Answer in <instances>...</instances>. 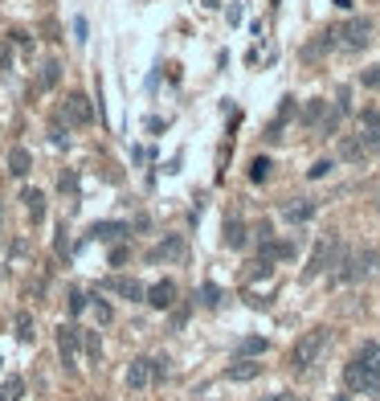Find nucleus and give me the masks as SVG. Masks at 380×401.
Wrapping results in <instances>:
<instances>
[{
  "label": "nucleus",
  "mask_w": 380,
  "mask_h": 401,
  "mask_svg": "<svg viewBox=\"0 0 380 401\" xmlns=\"http://www.w3.org/2000/svg\"><path fill=\"white\" fill-rule=\"evenodd\" d=\"M327 340H332V332H327V328H311V332H307V336H302V340L295 344V353H291V364H295L298 373H302V368H311L315 360L323 357Z\"/></svg>",
  "instance_id": "1"
},
{
  "label": "nucleus",
  "mask_w": 380,
  "mask_h": 401,
  "mask_svg": "<svg viewBox=\"0 0 380 401\" xmlns=\"http://www.w3.org/2000/svg\"><path fill=\"white\" fill-rule=\"evenodd\" d=\"M360 82H364L368 90H380V66H368V70L360 74Z\"/></svg>",
  "instance_id": "27"
},
{
  "label": "nucleus",
  "mask_w": 380,
  "mask_h": 401,
  "mask_svg": "<svg viewBox=\"0 0 380 401\" xmlns=\"http://www.w3.org/2000/svg\"><path fill=\"white\" fill-rule=\"evenodd\" d=\"M25 398V381L21 377H4L0 381V401H21Z\"/></svg>",
  "instance_id": "19"
},
{
  "label": "nucleus",
  "mask_w": 380,
  "mask_h": 401,
  "mask_svg": "<svg viewBox=\"0 0 380 401\" xmlns=\"http://www.w3.org/2000/svg\"><path fill=\"white\" fill-rule=\"evenodd\" d=\"M339 156H343V160H364V156H368V143H364V135H343V143H339Z\"/></svg>",
  "instance_id": "15"
},
{
  "label": "nucleus",
  "mask_w": 380,
  "mask_h": 401,
  "mask_svg": "<svg viewBox=\"0 0 380 401\" xmlns=\"http://www.w3.org/2000/svg\"><path fill=\"white\" fill-rule=\"evenodd\" d=\"M225 377H229V381H253V377H262V360L242 357L237 364H229V368H225Z\"/></svg>",
  "instance_id": "12"
},
{
  "label": "nucleus",
  "mask_w": 380,
  "mask_h": 401,
  "mask_svg": "<svg viewBox=\"0 0 380 401\" xmlns=\"http://www.w3.org/2000/svg\"><path fill=\"white\" fill-rule=\"evenodd\" d=\"M147 381H156L152 360H147V357H135V360H131V368H127V385H131V389H143Z\"/></svg>",
  "instance_id": "11"
},
{
  "label": "nucleus",
  "mask_w": 380,
  "mask_h": 401,
  "mask_svg": "<svg viewBox=\"0 0 380 401\" xmlns=\"http://www.w3.org/2000/svg\"><path fill=\"white\" fill-rule=\"evenodd\" d=\"M29 168H33L29 148H8V172L12 177H29Z\"/></svg>",
  "instance_id": "13"
},
{
  "label": "nucleus",
  "mask_w": 380,
  "mask_h": 401,
  "mask_svg": "<svg viewBox=\"0 0 380 401\" xmlns=\"http://www.w3.org/2000/svg\"><path fill=\"white\" fill-rule=\"evenodd\" d=\"M356 360H364L368 368H377V373H380V344H377V340H368V344L356 353Z\"/></svg>",
  "instance_id": "20"
},
{
  "label": "nucleus",
  "mask_w": 380,
  "mask_h": 401,
  "mask_svg": "<svg viewBox=\"0 0 380 401\" xmlns=\"http://www.w3.org/2000/svg\"><path fill=\"white\" fill-rule=\"evenodd\" d=\"M327 172H332V160H315V168H311V180L327 177Z\"/></svg>",
  "instance_id": "31"
},
{
  "label": "nucleus",
  "mask_w": 380,
  "mask_h": 401,
  "mask_svg": "<svg viewBox=\"0 0 380 401\" xmlns=\"http://www.w3.org/2000/svg\"><path fill=\"white\" fill-rule=\"evenodd\" d=\"M127 262V246H115V250H111V267H123Z\"/></svg>",
  "instance_id": "32"
},
{
  "label": "nucleus",
  "mask_w": 380,
  "mask_h": 401,
  "mask_svg": "<svg viewBox=\"0 0 380 401\" xmlns=\"http://www.w3.org/2000/svg\"><path fill=\"white\" fill-rule=\"evenodd\" d=\"M152 373H156V381H164L168 377V360H152Z\"/></svg>",
  "instance_id": "34"
},
{
  "label": "nucleus",
  "mask_w": 380,
  "mask_h": 401,
  "mask_svg": "<svg viewBox=\"0 0 380 401\" xmlns=\"http://www.w3.org/2000/svg\"><path fill=\"white\" fill-rule=\"evenodd\" d=\"M176 295H180V291H176V283H172V278H160L156 287H147V303H152L156 312H168L172 303H176Z\"/></svg>",
  "instance_id": "10"
},
{
  "label": "nucleus",
  "mask_w": 380,
  "mask_h": 401,
  "mask_svg": "<svg viewBox=\"0 0 380 401\" xmlns=\"http://www.w3.org/2000/svg\"><path fill=\"white\" fill-rule=\"evenodd\" d=\"M311 213H315V201H291L287 209H282V217L291 225H298V222H311Z\"/></svg>",
  "instance_id": "17"
},
{
  "label": "nucleus",
  "mask_w": 380,
  "mask_h": 401,
  "mask_svg": "<svg viewBox=\"0 0 380 401\" xmlns=\"http://www.w3.org/2000/svg\"><path fill=\"white\" fill-rule=\"evenodd\" d=\"M17 340H21V344H29V340H33V315H29V312L17 315Z\"/></svg>",
  "instance_id": "21"
},
{
  "label": "nucleus",
  "mask_w": 380,
  "mask_h": 401,
  "mask_svg": "<svg viewBox=\"0 0 380 401\" xmlns=\"http://www.w3.org/2000/svg\"><path fill=\"white\" fill-rule=\"evenodd\" d=\"M8 62H12V49H8V45H0V66L8 70Z\"/></svg>",
  "instance_id": "36"
},
{
  "label": "nucleus",
  "mask_w": 380,
  "mask_h": 401,
  "mask_svg": "<svg viewBox=\"0 0 380 401\" xmlns=\"http://www.w3.org/2000/svg\"><path fill=\"white\" fill-rule=\"evenodd\" d=\"M339 42H343V49H368V42H372V21H368V17H352V21L339 29Z\"/></svg>",
  "instance_id": "4"
},
{
  "label": "nucleus",
  "mask_w": 380,
  "mask_h": 401,
  "mask_svg": "<svg viewBox=\"0 0 380 401\" xmlns=\"http://www.w3.org/2000/svg\"><path fill=\"white\" fill-rule=\"evenodd\" d=\"M237 353H242V357H262V353H266V340H262V336H250V340L237 344Z\"/></svg>",
  "instance_id": "22"
},
{
  "label": "nucleus",
  "mask_w": 380,
  "mask_h": 401,
  "mask_svg": "<svg viewBox=\"0 0 380 401\" xmlns=\"http://www.w3.org/2000/svg\"><path fill=\"white\" fill-rule=\"evenodd\" d=\"M86 33H90V29H86V17H74V42L82 45V42H86Z\"/></svg>",
  "instance_id": "30"
},
{
  "label": "nucleus",
  "mask_w": 380,
  "mask_h": 401,
  "mask_svg": "<svg viewBox=\"0 0 380 401\" xmlns=\"http://www.w3.org/2000/svg\"><path fill=\"white\" fill-rule=\"evenodd\" d=\"M82 308H86V295H82V291H74V295H70V312L78 315Z\"/></svg>",
  "instance_id": "33"
},
{
  "label": "nucleus",
  "mask_w": 380,
  "mask_h": 401,
  "mask_svg": "<svg viewBox=\"0 0 380 401\" xmlns=\"http://www.w3.org/2000/svg\"><path fill=\"white\" fill-rule=\"evenodd\" d=\"M102 291H115V295H123V299H143V295H147V291L139 287V278H127V274L102 278Z\"/></svg>",
  "instance_id": "8"
},
{
  "label": "nucleus",
  "mask_w": 380,
  "mask_h": 401,
  "mask_svg": "<svg viewBox=\"0 0 380 401\" xmlns=\"http://www.w3.org/2000/svg\"><path fill=\"white\" fill-rule=\"evenodd\" d=\"M343 385L356 389V393H377V389H380V373H377V368H368L364 360H352V364L343 368Z\"/></svg>",
  "instance_id": "2"
},
{
  "label": "nucleus",
  "mask_w": 380,
  "mask_h": 401,
  "mask_svg": "<svg viewBox=\"0 0 380 401\" xmlns=\"http://www.w3.org/2000/svg\"><path fill=\"white\" fill-rule=\"evenodd\" d=\"M368 267H372V250H356V254L343 258V270H339L336 278H339V283H356V278L368 274Z\"/></svg>",
  "instance_id": "7"
},
{
  "label": "nucleus",
  "mask_w": 380,
  "mask_h": 401,
  "mask_svg": "<svg viewBox=\"0 0 380 401\" xmlns=\"http://www.w3.org/2000/svg\"><path fill=\"white\" fill-rule=\"evenodd\" d=\"M49 135H53V143H70V135L62 132V123H53V127H49Z\"/></svg>",
  "instance_id": "35"
},
{
  "label": "nucleus",
  "mask_w": 380,
  "mask_h": 401,
  "mask_svg": "<svg viewBox=\"0 0 380 401\" xmlns=\"http://www.w3.org/2000/svg\"><path fill=\"white\" fill-rule=\"evenodd\" d=\"M291 254H295V246H291V242H278V246H274V242H266V258H291Z\"/></svg>",
  "instance_id": "25"
},
{
  "label": "nucleus",
  "mask_w": 380,
  "mask_h": 401,
  "mask_svg": "<svg viewBox=\"0 0 380 401\" xmlns=\"http://www.w3.org/2000/svg\"><path fill=\"white\" fill-rule=\"evenodd\" d=\"M78 344H82V332L74 328V323H62L57 328V357L66 368H74V360H78Z\"/></svg>",
  "instance_id": "5"
},
{
  "label": "nucleus",
  "mask_w": 380,
  "mask_h": 401,
  "mask_svg": "<svg viewBox=\"0 0 380 401\" xmlns=\"http://www.w3.org/2000/svg\"><path fill=\"white\" fill-rule=\"evenodd\" d=\"M184 258V238H176V233H168L152 254H147V262H180Z\"/></svg>",
  "instance_id": "9"
},
{
  "label": "nucleus",
  "mask_w": 380,
  "mask_h": 401,
  "mask_svg": "<svg viewBox=\"0 0 380 401\" xmlns=\"http://www.w3.org/2000/svg\"><path fill=\"white\" fill-rule=\"evenodd\" d=\"M123 233H127L123 222H94L90 225V238H94V242H115V238H123Z\"/></svg>",
  "instance_id": "14"
},
{
  "label": "nucleus",
  "mask_w": 380,
  "mask_h": 401,
  "mask_svg": "<svg viewBox=\"0 0 380 401\" xmlns=\"http://www.w3.org/2000/svg\"><path fill=\"white\" fill-rule=\"evenodd\" d=\"M21 201H25V213H29L33 222H45V193L25 188V193H21Z\"/></svg>",
  "instance_id": "16"
},
{
  "label": "nucleus",
  "mask_w": 380,
  "mask_h": 401,
  "mask_svg": "<svg viewBox=\"0 0 380 401\" xmlns=\"http://www.w3.org/2000/svg\"><path fill=\"white\" fill-rule=\"evenodd\" d=\"M336 254H339V238L336 233H327V238H319V246L311 250V262H307V278H315V274H323V270L336 262Z\"/></svg>",
  "instance_id": "3"
},
{
  "label": "nucleus",
  "mask_w": 380,
  "mask_h": 401,
  "mask_svg": "<svg viewBox=\"0 0 380 401\" xmlns=\"http://www.w3.org/2000/svg\"><path fill=\"white\" fill-rule=\"evenodd\" d=\"M62 119H66V123H74V127L94 123V107H90V98H86V94H70V98H66V107H62Z\"/></svg>",
  "instance_id": "6"
},
{
  "label": "nucleus",
  "mask_w": 380,
  "mask_h": 401,
  "mask_svg": "<svg viewBox=\"0 0 380 401\" xmlns=\"http://www.w3.org/2000/svg\"><path fill=\"white\" fill-rule=\"evenodd\" d=\"M57 78H62V62H45L42 66V87H57Z\"/></svg>",
  "instance_id": "23"
},
{
  "label": "nucleus",
  "mask_w": 380,
  "mask_h": 401,
  "mask_svg": "<svg viewBox=\"0 0 380 401\" xmlns=\"http://www.w3.org/2000/svg\"><path fill=\"white\" fill-rule=\"evenodd\" d=\"M225 246H229V250H242V246H246V225L237 222V217L225 222Z\"/></svg>",
  "instance_id": "18"
},
{
  "label": "nucleus",
  "mask_w": 380,
  "mask_h": 401,
  "mask_svg": "<svg viewBox=\"0 0 380 401\" xmlns=\"http://www.w3.org/2000/svg\"><path fill=\"white\" fill-rule=\"evenodd\" d=\"M82 340H86V353H90V360L102 357V344H98V336H94V332H82Z\"/></svg>",
  "instance_id": "28"
},
{
  "label": "nucleus",
  "mask_w": 380,
  "mask_h": 401,
  "mask_svg": "<svg viewBox=\"0 0 380 401\" xmlns=\"http://www.w3.org/2000/svg\"><path fill=\"white\" fill-rule=\"evenodd\" d=\"M201 303H205V308H217V303H221V291H217L212 283H205V287H201Z\"/></svg>",
  "instance_id": "26"
},
{
  "label": "nucleus",
  "mask_w": 380,
  "mask_h": 401,
  "mask_svg": "<svg viewBox=\"0 0 380 401\" xmlns=\"http://www.w3.org/2000/svg\"><path fill=\"white\" fill-rule=\"evenodd\" d=\"M262 401H291L287 393H274V398H262Z\"/></svg>",
  "instance_id": "37"
},
{
  "label": "nucleus",
  "mask_w": 380,
  "mask_h": 401,
  "mask_svg": "<svg viewBox=\"0 0 380 401\" xmlns=\"http://www.w3.org/2000/svg\"><path fill=\"white\" fill-rule=\"evenodd\" d=\"M270 168H274V164H270L266 156H257V160L250 164V180H257V184H262V180L270 177Z\"/></svg>",
  "instance_id": "24"
},
{
  "label": "nucleus",
  "mask_w": 380,
  "mask_h": 401,
  "mask_svg": "<svg viewBox=\"0 0 380 401\" xmlns=\"http://www.w3.org/2000/svg\"><path fill=\"white\" fill-rule=\"evenodd\" d=\"M94 315H98V323H111V303H102V299H98V303H94Z\"/></svg>",
  "instance_id": "29"
}]
</instances>
